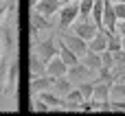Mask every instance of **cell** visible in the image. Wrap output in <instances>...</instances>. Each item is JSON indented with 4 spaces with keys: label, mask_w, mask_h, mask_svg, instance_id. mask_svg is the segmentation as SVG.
Here are the masks:
<instances>
[{
    "label": "cell",
    "mask_w": 125,
    "mask_h": 116,
    "mask_svg": "<svg viewBox=\"0 0 125 116\" xmlns=\"http://www.w3.org/2000/svg\"><path fill=\"white\" fill-rule=\"evenodd\" d=\"M79 2H64L62 4V9H59V29L62 31H66L68 26H73L75 24V20L79 18Z\"/></svg>",
    "instance_id": "cell-1"
},
{
    "label": "cell",
    "mask_w": 125,
    "mask_h": 116,
    "mask_svg": "<svg viewBox=\"0 0 125 116\" xmlns=\"http://www.w3.org/2000/svg\"><path fill=\"white\" fill-rule=\"evenodd\" d=\"M33 50H37V55H40L44 61H48V59H53L55 55H59V39H57V37L37 39V44H35Z\"/></svg>",
    "instance_id": "cell-2"
},
{
    "label": "cell",
    "mask_w": 125,
    "mask_h": 116,
    "mask_svg": "<svg viewBox=\"0 0 125 116\" xmlns=\"http://www.w3.org/2000/svg\"><path fill=\"white\" fill-rule=\"evenodd\" d=\"M18 83H20V64H18V59L13 57L11 64H9V72H7V81H4L2 92H4L7 97H15V92H18Z\"/></svg>",
    "instance_id": "cell-3"
},
{
    "label": "cell",
    "mask_w": 125,
    "mask_h": 116,
    "mask_svg": "<svg viewBox=\"0 0 125 116\" xmlns=\"http://www.w3.org/2000/svg\"><path fill=\"white\" fill-rule=\"evenodd\" d=\"M53 83H55V77L51 75H37V77H31L29 81V94L35 97L44 90H53Z\"/></svg>",
    "instance_id": "cell-4"
},
{
    "label": "cell",
    "mask_w": 125,
    "mask_h": 116,
    "mask_svg": "<svg viewBox=\"0 0 125 116\" xmlns=\"http://www.w3.org/2000/svg\"><path fill=\"white\" fill-rule=\"evenodd\" d=\"M59 37H62V39H64V42L68 44V48H73V50H75V53H77L79 57H83V55L88 53V48H90V46H88V39L79 37V35H77L75 31H73V33H62Z\"/></svg>",
    "instance_id": "cell-5"
},
{
    "label": "cell",
    "mask_w": 125,
    "mask_h": 116,
    "mask_svg": "<svg viewBox=\"0 0 125 116\" xmlns=\"http://www.w3.org/2000/svg\"><path fill=\"white\" fill-rule=\"evenodd\" d=\"M37 97L44 99V101L51 105V112H64V110H68V101H66V97H59L57 92L53 94L51 90H44V92H40Z\"/></svg>",
    "instance_id": "cell-6"
},
{
    "label": "cell",
    "mask_w": 125,
    "mask_h": 116,
    "mask_svg": "<svg viewBox=\"0 0 125 116\" xmlns=\"http://www.w3.org/2000/svg\"><path fill=\"white\" fill-rule=\"evenodd\" d=\"M92 72H94L92 68H88L83 61H79V64H75V66H68V75H66V77H68L70 81L81 83V81H86V79H88Z\"/></svg>",
    "instance_id": "cell-7"
},
{
    "label": "cell",
    "mask_w": 125,
    "mask_h": 116,
    "mask_svg": "<svg viewBox=\"0 0 125 116\" xmlns=\"http://www.w3.org/2000/svg\"><path fill=\"white\" fill-rule=\"evenodd\" d=\"M116 24H119V18H116V11H114V2L105 0V9H103V29L108 33H116Z\"/></svg>",
    "instance_id": "cell-8"
},
{
    "label": "cell",
    "mask_w": 125,
    "mask_h": 116,
    "mask_svg": "<svg viewBox=\"0 0 125 116\" xmlns=\"http://www.w3.org/2000/svg\"><path fill=\"white\" fill-rule=\"evenodd\" d=\"M46 75H51V77H64V75H68V64L59 55H55L53 59L46 61Z\"/></svg>",
    "instance_id": "cell-9"
},
{
    "label": "cell",
    "mask_w": 125,
    "mask_h": 116,
    "mask_svg": "<svg viewBox=\"0 0 125 116\" xmlns=\"http://www.w3.org/2000/svg\"><path fill=\"white\" fill-rule=\"evenodd\" d=\"M29 72L31 77L46 75V61L37 55V50H29Z\"/></svg>",
    "instance_id": "cell-10"
},
{
    "label": "cell",
    "mask_w": 125,
    "mask_h": 116,
    "mask_svg": "<svg viewBox=\"0 0 125 116\" xmlns=\"http://www.w3.org/2000/svg\"><path fill=\"white\" fill-rule=\"evenodd\" d=\"M112 81H114V79L94 81V94H92V99L99 101V103H110V88H112Z\"/></svg>",
    "instance_id": "cell-11"
},
{
    "label": "cell",
    "mask_w": 125,
    "mask_h": 116,
    "mask_svg": "<svg viewBox=\"0 0 125 116\" xmlns=\"http://www.w3.org/2000/svg\"><path fill=\"white\" fill-rule=\"evenodd\" d=\"M62 4H64L62 0H40V4L35 7V11H40V13L46 15V18H53V15L59 13Z\"/></svg>",
    "instance_id": "cell-12"
},
{
    "label": "cell",
    "mask_w": 125,
    "mask_h": 116,
    "mask_svg": "<svg viewBox=\"0 0 125 116\" xmlns=\"http://www.w3.org/2000/svg\"><path fill=\"white\" fill-rule=\"evenodd\" d=\"M108 39H110V33L105 31V29H99V33L88 42V46H90V50H97V53H103L105 48H108Z\"/></svg>",
    "instance_id": "cell-13"
},
{
    "label": "cell",
    "mask_w": 125,
    "mask_h": 116,
    "mask_svg": "<svg viewBox=\"0 0 125 116\" xmlns=\"http://www.w3.org/2000/svg\"><path fill=\"white\" fill-rule=\"evenodd\" d=\"M81 61H83L88 68H92L94 72H97L99 68H103V59H101V53H97V50H90V48H88V53L81 57Z\"/></svg>",
    "instance_id": "cell-14"
},
{
    "label": "cell",
    "mask_w": 125,
    "mask_h": 116,
    "mask_svg": "<svg viewBox=\"0 0 125 116\" xmlns=\"http://www.w3.org/2000/svg\"><path fill=\"white\" fill-rule=\"evenodd\" d=\"M73 90V81L64 75V77H55V83H53V92H57L59 97H66L68 92Z\"/></svg>",
    "instance_id": "cell-15"
},
{
    "label": "cell",
    "mask_w": 125,
    "mask_h": 116,
    "mask_svg": "<svg viewBox=\"0 0 125 116\" xmlns=\"http://www.w3.org/2000/svg\"><path fill=\"white\" fill-rule=\"evenodd\" d=\"M110 99H112V101H123V99H125V83H123V81H112Z\"/></svg>",
    "instance_id": "cell-16"
},
{
    "label": "cell",
    "mask_w": 125,
    "mask_h": 116,
    "mask_svg": "<svg viewBox=\"0 0 125 116\" xmlns=\"http://www.w3.org/2000/svg\"><path fill=\"white\" fill-rule=\"evenodd\" d=\"M79 90H81L83 99H86V101H90V99H92V94H94V83H86V81H81V83H79Z\"/></svg>",
    "instance_id": "cell-17"
},
{
    "label": "cell",
    "mask_w": 125,
    "mask_h": 116,
    "mask_svg": "<svg viewBox=\"0 0 125 116\" xmlns=\"http://www.w3.org/2000/svg\"><path fill=\"white\" fill-rule=\"evenodd\" d=\"M92 7H94V0H79V11H81L79 15H83V18L90 15L92 13Z\"/></svg>",
    "instance_id": "cell-18"
},
{
    "label": "cell",
    "mask_w": 125,
    "mask_h": 116,
    "mask_svg": "<svg viewBox=\"0 0 125 116\" xmlns=\"http://www.w3.org/2000/svg\"><path fill=\"white\" fill-rule=\"evenodd\" d=\"M33 110L35 112H51V105L44 99H37V101H33Z\"/></svg>",
    "instance_id": "cell-19"
},
{
    "label": "cell",
    "mask_w": 125,
    "mask_h": 116,
    "mask_svg": "<svg viewBox=\"0 0 125 116\" xmlns=\"http://www.w3.org/2000/svg\"><path fill=\"white\" fill-rule=\"evenodd\" d=\"M114 11L119 20H125V2H114Z\"/></svg>",
    "instance_id": "cell-20"
},
{
    "label": "cell",
    "mask_w": 125,
    "mask_h": 116,
    "mask_svg": "<svg viewBox=\"0 0 125 116\" xmlns=\"http://www.w3.org/2000/svg\"><path fill=\"white\" fill-rule=\"evenodd\" d=\"M116 33H119V35H125V20H119V24H116Z\"/></svg>",
    "instance_id": "cell-21"
},
{
    "label": "cell",
    "mask_w": 125,
    "mask_h": 116,
    "mask_svg": "<svg viewBox=\"0 0 125 116\" xmlns=\"http://www.w3.org/2000/svg\"><path fill=\"white\" fill-rule=\"evenodd\" d=\"M40 4V0H29V7H37Z\"/></svg>",
    "instance_id": "cell-22"
},
{
    "label": "cell",
    "mask_w": 125,
    "mask_h": 116,
    "mask_svg": "<svg viewBox=\"0 0 125 116\" xmlns=\"http://www.w3.org/2000/svg\"><path fill=\"white\" fill-rule=\"evenodd\" d=\"M0 57H2V37H0Z\"/></svg>",
    "instance_id": "cell-23"
},
{
    "label": "cell",
    "mask_w": 125,
    "mask_h": 116,
    "mask_svg": "<svg viewBox=\"0 0 125 116\" xmlns=\"http://www.w3.org/2000/svg\"><path fill=\"white\" fill-rule=\"evenodd\" d=\"M121 37H123V50H125V35H121Z\"/></svg>",
    "instance_id": "cell-24"
},
{
    "label": "cell",
    "mask_w": 125,
    "mask_h": 116,
    "mask_svg": "<svg viewBox=\"0 0 125 116\" xmlns=\"http://www.w3.org/2000/svg\"><path fill=\"white\" fill-rule=\"evenodd\" d=\"M64 2H79V0H64Z\"/></svg>",
    "instance_id": "cell-25"
},
{
    "label": "cell",
    "mask_w": 125,
    "mask_h": 116,
    "mask_svg": "<svg viewBox=\"0 0 125 116\" xmlns=\"http://www.w3.org/2000/svg\"><path fill=\"white\" fill-rule=\"evenodd\" d=\"M4 2H7V0H0V4H4Z\"/></svg>",
    "instance_id": "cell-26"
},
{
    "label": "cell",
    "mask_w": 125,
    "mask_h": 116,
    "mask_svg": "<svg viewBox=\"0 0 125 116\" xmlns=\"http://www.w3.org/2000/svg\"><path fill=\"white\" fill-rule=\"evenodd\" d=\"M116 2H125V0H116Z\"/></svg>",
    "instance_id": "cell-27"
},
{
    "label": "cell",
    "mask_w": 125,
    "mask_h": 116,
    "mask_svg": "<svg viewBox=\"0 0 125 116\" xmlns=\"http://www.w3.org/2000/svg\"><path fill=\"white\" fill-rule=\"evenodd\" d=\"M62 2H64V0H62Z\"/></svg>",
    "instance_id": "cell-28"
}]
</instances>
